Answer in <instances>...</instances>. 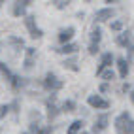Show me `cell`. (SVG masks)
I'll return each mask as SVG.
<instances>
[{"label": "cell", "mask_w": 134, "mask_h": 134, "mask_svg": "<svg viewBox=\"0 0 134 134\" xmlns=\"http://www.w3.org/2000/svg\"><path fill=\"white\" fill-rule=\"evenodd\" d=\"M25 25H26V29H29V32H30V36L32 38H40L42 36V30L36 26V17L34 15H29L25 19Z\"/></svg>", "instance_id": "obj_2"}, {"label": "cell", "mask_w": 134, "mask_h": 134, "mask_svg": "<svg viewBox=\"0 0 134 134\" xmlns=\"http://www.w3.org/2000/svg\"><path fill=\"white\" fill-rule=\"evenodd\" d=\"M8 110H10V108H8V106H0V119H2L4 115L8 113Z\"/></svg>", "instance_id": "obj_21"}, {"label": "cell", "mask_w": 134, "mask_h": 134, "mask_svg": "<svg viewBox=\"0 0 134 134\" xmlns=\"http://www.w3.org/2000/svg\"><path fill=\"white\" fill-rule=\"evenodd\" d=\"M117 43H119V46H129L130 47V38H129V34H119V36H117Z\"/></svg>", "instance_id": "obj_12"}, {"label": "cell", "mask_w": 134, "mask_h": 134, "mask_svg": "<svg viewBox=\"0 0 134 134\" xmlns=\"http://www.w3.org/2000/svg\"><path fill=\"white\" fill-rule=\"evenodd\" d=\"M89 53H91V55H96L98 53V43H91V46H89Z\"/></svg>", "instance_id": "obj_18"}, {"label": "cell", "mask_w": 134, "mask_h": 134, "mask_svg": "<svg viewBox=\"0 0 134 134\" xmlns=\"http://www.w3.org/2000/svg\"><path fill=\"white\" fill-rule=\"evenodd\" d=\"M121 29H123V23H121V21L111 23V30H121Z\"/></svg>", "instance_id": "obj_19"}, {"label": "cell", "mask_w": 134, "mask_h": 134, "mask_svg": "<svg viewBox=\"0 0 134 134\" xmlns=\"http://www.w3.org/2000/svg\"><path fill=\"white\" fill-rule=\"evenodd\" d=\"M32 57H34V49L29 47L26 49V60H25V68H30L32 66Z\"/></svg>", "instance_id": "obj_13"}, {"label": "cell", "mask_w": 134, "mask_h": 134, "mask_svg": "<svg viewBox=\"0 0 134 134\" xmlns=\"http://www.w3.org/2000/svg\"><path fill=\"white\" fill-rule=\"evenodd\" d=\"M113 10L111 8H106V10H100V12H96V21H108L113 17Z\"/></svg>", "instance_id": "obj_6"}, {"label": "cell", "mask_w": 134, "mask_h": 134, "mask_svg": "<svg viewBox=\"0 0 134 134\" xmlns=\"http://www.w3.org/2000/svg\"><path fill=\"white\" fill-rule=\"evenodd\" d=\"M57 4V8H64V6H68V2H55Z\"/></svg>", "instance_id": "obj_23"}, {"label": "cell", "mask_w": 134, "mask_h": 134, "mask_svg": "<svg viewBox=\"0 0 134 134\" xmlns=\"http://www.w3.org/2000/svg\"><path fill=\"white\" fill-rule=\"evenodd\" d=\"M47 108H49V111H47V113H49V119H51V117H55V115H57V108H55V98H51V100L47 102Z\"/></svg>", "instance_id": "obj_14"}, {"label": "cell", "mask_w": 134, "mask_h": 134, "mask_svg": "<svg viewBox=\"0 0 134 134\" xmlns=\"http://www.w3.org/2000/svg\"><path fill=\"white\" fill-rule=\"evenodd\" d=\"M29 4H30L29 0H25V2H15V4H13V15H15V17L23 15V13H25V8L29 6Z\"/></svg>", "instance_id": "obj_8"}, {"label": "cell", "mask_w": 134, "mask_h": 134, "mask_svg": "<svg viewBox=\"0 0 134 134\" xmlns=\"http://www.w3.org/2000/svg\"><path fill=\"white\" fill-rule=\"evenodd\" d=\"M0 4H2V2H0Z\"/></svg>", "instance_id": "obj_26"}, {"label": "cell", "mask_w": 134, "mask_h": 134, "mask_svg": "<svg viewBox=\"0 0 134 134\" xmlns=\"http://www.w3.org/2000/svg\"><path fill=\"white\" fill-rule=\"evenodd\" d=\"M81 134H87V132H81Z\"/></svg>", "instance_id": "obj_25"}, {"label": "cell", "mask_w": 134, "mask_h": 134, "mask_svg": "<svg viewBox=\"0 0 134 134\" xmlns=\"http://www.w3.org/2000/svg\"><path fill=\"white\" fill-rule=\"evenodd\" d=\"M115 129H117L119 134H134V121L127 111L121 113L119 117L115 119Z\"/></svg>", "instance_id": "obj_1"}, {"label": "cell", "mask_w": 134, "mask_h": 134, "mask_svg": "<svg viewBox=\"0 0 134 134\" xmlns=\"http://www.w3.org/2000/svg\"><path fill=\"white\" fill-rule=\"evenodd\" d=\"M98 76L104 77V79H108V81H111V79H113V72H111V70H104V72H100Z\"/></svg>", "instance_id": "obj_16"}, {"label": "cell", "mask_w": 134, "mask_h": 134, "mask_svg": "<svg viewBox=\"0 0 134 134\" xmlns=\"http://www.w3.org/2000/svg\"><path fill=\"white\" fill-rule=\"evenodd\" d=\"M117 66H119V76H121V77H127V74H129V64H127V60H125V59H119V60H117Z\"/></svg>", "instance_id": "obj_9"}, {"label": "cell", "mask_w": 134, "mask_h": 134, "mask_svg": "<svg viewBox=\"0 0 134 134\" xmlns=\"http://www.w3.org/2000/svg\"><path fill=\"white\" fill-rule=\"evenodd\" d=\"M81 127H83L81 121H74L72 125H70V129H68V134H77L79 130H81Z\"/></svg>", "instance_id": "obj_11"}, {"label": "cell", "mask_w": 134, "mask_h": 134, "mask_svg": "<svg viewBox=\"0 0 134 134\" xmlns=\"http://www.w3.org/2000/svg\"><path fill=\"white\" fill-rule=\"evenodd\" d=\"M74 32H76V30L72 29V26H68V29H62V30L59 32V40H60L62 43H66V42H68L70 38L74 36Z\"/></svg>", "instance_id": "obj_7"}, {"label": "cell", "mask_w": 134, "mask_h": 134, "mask_svg": "<svg viewBox=\"0 0 134 134\" xmlns=\"http://www.w3.org/2000/svg\"><path fill=\"white\" fill-rule=\"evenodd\" d=\"M64 66H68L70 70H77V66H76V62H74V60H68V62H64Z\"/></svg>", "instance_id": "obj_20"}, {"label": "cell", "mask_w": 134, "mask_h": 134, "mask_svg": "<svg viewBox=\"0 0 134 134\" xmlns=\"http://www.w3.org/2000/svg\"><path fill=\"white\" fill-rule=\"evenodd\" d=\"M87 102H89V106H93V108H100V110H106V108H108V106H110V102L108 100H104V98H100V96H89L87 98Z\"/></svg>", "instance_id": "obj_3"}, {"label": "cell", "mask_w": 134, "mask_h": 134, "mask_svg": "<svg viewBox=\"0 0 134 134\" xmlns=\"http://www.w3.org/2000/svg\"><path fill=\"white\" fill-rule=\"evenodd\" d=\"M43 85H46L47 89H51V91H57V89L62 87V81H59V79L53 76V74H47L46 79H43Z\"/></svg>", "instance_id": "obj_4"}, {"label": "cell", "mask_w": 134, "mask_h": 134, "mask_svg": "<svg viewBox=\"0 0 134 134\" xmlns=\"http://www.w3.org/2000/svg\"><path fill=\"white\" fill-rule=\"evenodd\" d=\"M74 110H76V104L72 100H68V102L62 104V111H74Z\"/></svg>", "instance_id": "obj_15"}, {"label": "cell", "mask_w": 134, "mask_h": 134, "mask_svg": "<svg viewBox=\"0 0 134 134\" xmlns=\"http://www.w3.org/2000/svg\"><path fill=\"white\" fill-rule=\"evenodd\" d=\"M132 102H134V93H132Z\"/></svg>", "instance_id": "obj_24"}, {"label": "cell", "mask_w": 134, "mask_h": 134, "mask_svg": "<svg viewBox=\"0 0 134 134\" xmlns=\"http://www.w3.org/2000/svg\"><path fill=\"white\" fill-rule=\"evenodd\" d=\"M108 115H100V117L96 119V123L93 125V132L94 134H100L102 130H106V127H108Z\"/></svg>", "instance_id": "obj_5"}, {"label": "cell", "mask_w": 134, "mask_h": 134, "mask_svg": "<svg viewBox=\"0 0 134 134\" xmlns=\"http://www.w3.org/2000/svg\"><path fill=\"white\" fill-rule=\"evenodd\" d=\"M91 40H93V43H98V40H100V30H93L91 32Z\"/></svg>", "instance_id": "obj_17"}, {"label": "cell", "mask_w": 134, "mask_h": 134, "mask_svg": "<svg viewBox=\"0 0 134 134\" xmlns=\"http://www.w3.org/2000/svg\"><path fill=\"white\" fill-rule=\"evenodd\" d=\"M76 51H77L76 43H64V46L59 49V53H64V55H70V53H76Z\"/></svg>", "instance_id": "obj_10"}, {"label": "cell", "mask_w": 134, "mask_h": 134, "mask_svg": "<svg viewBox=\"0 0 134 134\" xmlns=\"http://www.w3.org/2000/svg\"><path fill=\"white\" fill-rule=\"evenodd\" d=\"M51 132V127H46V129H42V130H38L36 134H49Z\"/></svg>", "instance_id": "obj_22"}]
</instances>
